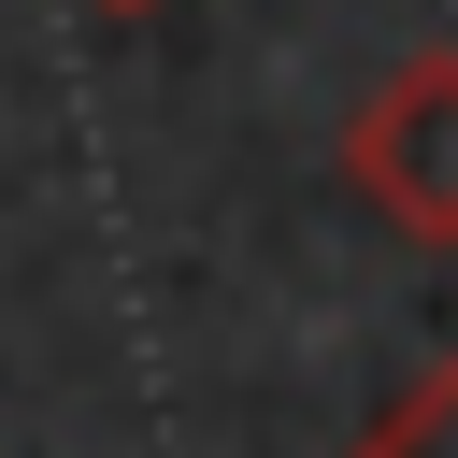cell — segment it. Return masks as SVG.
Listing matches in <instances>:
<instances>
[{"instance_id":"1","label":"cell","mask_w":458,"mask_h":458,"mask_svg":"<svg viewBox=\"0 0 458 458\" xmlns=\"http://www.w3.org/2000/svg\"><path fill=\"white\" fill-rule=\"evenodd\" d=\"M344 186H358L386 229L458 243V43L401 57V72L358 100V129H344Z\"/></svg>"},{"instance_id":"2","label":"cell","mask_w":458,"mask_h":458,"mask_svg":"<svg viewBox=\"0 0 458 458\" xmlns=\"http://www.w3.org/2000/svg\"><path fill=\"white\" fill-rule=\"evenodd\" d=\"M358 458H458V358H429V372L358 429Z\"/></svg>"},{"instance_id":"3","label":"cell","mask_w":458,"mask_h":458,"mask_svg":"<svg viewBox=\"0 0 458 458\" xmlns=\"http://www.w3.org/2000/svg\"><path fill=\"white\" fill-rule=\"evenodd\" d=\"M86 14H157V0H86Z\"/></svg>"}]
</instances>
